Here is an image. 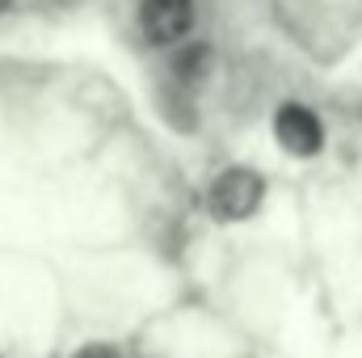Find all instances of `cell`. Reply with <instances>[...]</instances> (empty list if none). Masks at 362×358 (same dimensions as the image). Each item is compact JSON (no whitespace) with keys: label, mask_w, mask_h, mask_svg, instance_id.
Wrapping results in <instances>:
<instances>
[{"label":"cell","mask_w":362,"mask_h":358,"mask_svg":"<svg viewBox=\"0 0 362 358\" xmlns=\"http://www.w3.org/2000/svg\"><path fill=\"white\" fill-rule=\"evenodd\" d=\"M8 4H13V0H0V13H8Z\"/></svg>","instance_id":"7"},{"label":"cell","mask_w":362,"mask_h":358,"mask_svg":"<svg viewBox=\"0 0 362 358\" xmlns=\"http://www.w3.org/2000/svg\"><path fill=\"white\" fill-rule=\"evenodd\" d=\"M266 198V181L257 178L253 169H223L219 178L211 181V215L223 219V224H236V219H249Z\"/></svg>","instance_id":"1"},{"label":"cell","mask_w":362,"mask_h":358,"mask_svg":"<svg viewBox=\"0 0 362 358\" xmlns=\"http://www.w3.org/2000/svg\"><path fill=\"white\" fill-rule=\"evenodd\" d=\"M42 4H51V8H76L81 0H42Z\"/></svg>","instance_id":"6"},{"label":"cell","mask_w":362,"mask_h":358,"mask_svg":"<svg viewBox=\"0 0 362 358\" xmlns=\"http://www.w3.org/2000/svg\"><path fill=\"white\" fill-rule=\"evenodd\" d=\"M274 135H278V144H282L291 156H316L320 144H325L320 118H316L308 105H299V101H286V105L274 114Z\"/></svg>","instance_id":"3"},{"label":"cell","mask_w":362,"mask_h":358,"mask_svg":"<svg viewBox=\"0 0 362 358\" xmlns=\"http://www.w3.org/2000/svg\"><path fill=\"white\" fill-rule=\"evenodd\" d=\"M76 358H118V350H114V346H97V342H93V346H85Z\"/></svg>","instance_id":"5"},{"label":"cell","mask_w":362,"mask_h":358,"mask_svg":"<svg viewBox=\"0 0 362 358\" xmlns=\"http://www.w3.org/2000/svg\"><path fill=\"white\" fill-rule=\"evenodd\" d=\"M194 0H139V30L152 47H173L189 34Z\"/></svg>","instance_id":"2"},{"label":"cell","mask_w":362,"mask_h":358,"mask_svg":"<svg viewBox=\"0 0 362 358\" xmlns=\"http://www.w3.org/2000/svg\"><path fill=\"white\" fill-rule=\"evenodd\" d=\"M202 64H206V47H189V51H181L177 59H173V68H177L181 76H194V72H202Z\"/></svg>","instance_id":"4"}]
</instances>
